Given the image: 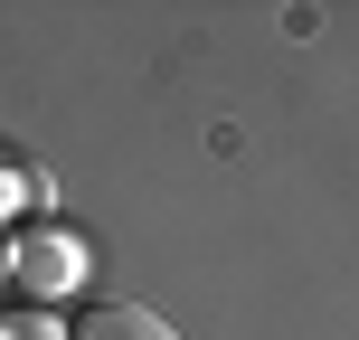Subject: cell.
<instances>
[{"label":"cell","mask_w":359,"mask_h":340,"mask_svg":"<svg viewBox=\"0 0 359 340\" xmlns=\"http://www.w3.org/2000/svg\"><path fill=\"white\" fill-rule=\"evenodd\" d=\"M0 265L19 274V293H38V303H57V293H67L76 274H86V246H76L67 227H29V236H19L10 255H0Z\"/></svg>","instance_id":"6da1fadb"},{"label":"cell","mask_w":359,"mask_h":340,"mask_svg":"<svg viewBox=\"0 0 359 340\" xmlns=\"http://www.w3.org/2000/svg\"><path fill=\"white\" fill-rule=\"evenodd\" d=\"M67 340H180L161 312H142V303H86L67 322Z\"/></svg>","instance_id":"7a4b0ae2"},{"label":"cell","mask_w":359,"mask_h":340,"mask_svg":"<svg viewBox=\"0 0 359 340\" xmlns=\"http://www.w3.org/2000/svg\"><path fill=\"white\" fill-rule=\"evenodd\" d=\"M0 217H10V161H0Z\"/></svg>","instance_id":"3957f363"}]
</instances>
